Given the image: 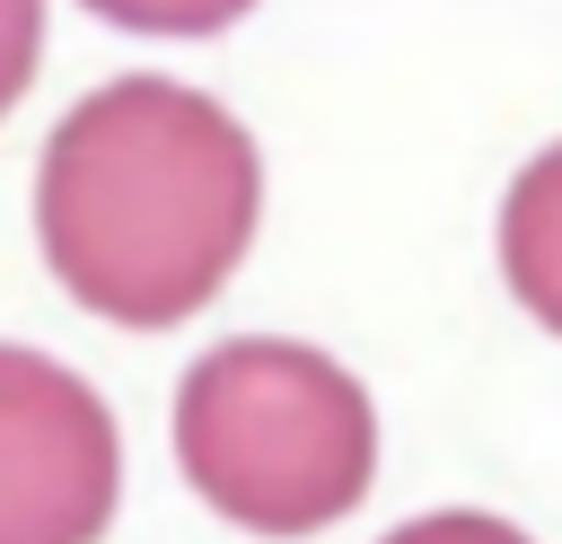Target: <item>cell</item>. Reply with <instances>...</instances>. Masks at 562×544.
Listing matches in <instances>:
<instances>
[{
  "label": "cell",
  "instance_id": "1",
  "mask_svg": "<svg viewBox=\"0 0 562 544\" xmlns=\"http://www.w3.org/2000/svg\"><path fill=\"white\" fill-rule=\"evenodd\" d=\"M263 158L228 105L184 79H114L79 97L35 167V237L105 325H184L255 246Z\"/></svg>",
  "mask_w": 562,
  "mask_h": 544
},
{
  "label": "cell",
  "instance_id": "2",
  "mask_svg": "<svg viewBox=\"0 0 562 544\" xmlns=\"http://www.w3.org/2000/svg\"><path fill=\"white\" fill-rule=\"evenodd\" d=\"M176 465L220 518L255 535H316L360 509L378 474V412L325 351L237 333L176 386Z\"/></svg>",
  "mask_w": 562,
  "mask_h": 544
},
{
  "label": "cell",
  "instance_id": "3",
  "mask_svg": "<svg viewBox=\"0 0 562 544\" xmlns=\"http://www.w3.org/2000/svg\"><path fill=\"white\" fill-rule=\"evenodd\" d=\"M114 421L88 377L44 351H0V544H97L114 518Z\"/></svg>",
  "mask_w": 562,
  "mask_h": 544
},
{
  "label": "cell",
  "instance_id": "4",
  "mask_svg": "<svg viewBox=\"0 0 562 544\" xmlns=\"http://www.w3.org/2000/svg\"><path fill=\"white\" fill-rule=\"evenodd\" d=\"M501 272L536 325L562 333V140L536 149L501 202Z\"/></svg>",
  "mask_w": 562,
  "mask_h": 544
},
{
  "label": "cell",
  "instance_id": "5",
  "mask_svg": "<svg viewBox=\"0 0 562 544\" xmlns=\"http://www.w3.org/2000/svg\"><path fill=\"white\" fill-rule=\"evenodd\" d=\"M79 9H97L114 26H140V35H211V26L246 18L255 0H79Z\"/></svg>",
  "mask_w": 562,
  "mask_h": 544
},
{
  "label": "cell",
  "instance_id": "6",
  "mask_svg": "<svg viewBox=\"0 0 562 544\" xmlns=\"http://www.w3.org/2000/svg\"><path fill=\"white\" fill-rule=\"evenodd\" d=\"M386 544H527L509 518H483V509H430L413 526H395Z\"/></svg>",
  "mask_w": 562,
  "mask_h": 544
}]
</instances>
